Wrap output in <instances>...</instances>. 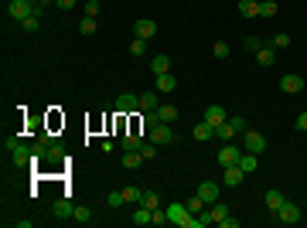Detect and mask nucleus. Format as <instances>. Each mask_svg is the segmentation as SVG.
Wrapping results in <instances>:
<instances>
[{
	"mask_svg": "<svg viewBox=\"0 0 307 228\" xmlns=\"http://www.w3.org/2000/svg\"><path fill=\"white\" fill-rule=\"evenodd\" d=\"M99 14V0H86V17H96Z\"/></svg>",
	"mask_w": 307,
	"mask_h": 228,
	"instance_id": "79ce46f5",
	"label": "nucleus"
},
{
	"mask_svg": "<svg viewBox=\"0 0 307 228\" xmlns=\"http://www.w3.org/2000/svg\"><path fill=\"white\" fill-rule=\"evenodd\" d=\"M130 113H140V95L123 92L116 99V116H130Z\"/></svg>",
	"mask_w": 307,
	"mask_h": 228,
	"instance_id": "7ed1b4c3",
	"label": "nucleus"
},
{
	"mask_svg": "<svg viewBox=\"0 0 307 228\" xmlns=\"http://www.w3.org/2000/svg\"><path fill=\"white\" fill-rule=\"evenodd\" d=\"M134 31H136V38H144V41H150L154 34H157V24H154L150 17H140L134 24Z\"/></svg>",
	"mask_w": 307,
	"mask_h": 228,
	"instance_id": "6e6552de",
	"label": "nucleus"
},
{
	"mask_svg": "<svg viewBox=\"0 0 307 228\" xmlns=\"http://www.w3.org/2000/svg\"><path fill=\"white\" fill-rule=\"evenodd\" d=\"M58 7H62V10H72V7H76V0H55Z\"/></svg>",
	"mask_w": 307,
	"mask_h": 228,
	"instance_id": "a18cd8bd",
	"label": "nucleus"
},
{
	"mask_svg": "<svg viewBox=\"0 0 307 228\" xmlns=\"http://www.w3.org/2000/svg\"><path fill=\"white\" fill-rule=\"evenodd\" d=\"M140 164H144V153L140 150H126L123 153V167H126V171H136Z\"/></svg>",
	"mask_w": 307,
	"mask_h": 228,
	"instance_id": "f3484780",
	"label": "nucleus"
},
{
	"mask_svg": "<svg viewBox=\"0 0 307 228\" xmlns=\"http://www.w3.org/2000/svg\"><path fill=\"white\" fill-rule=\"evenodd\" d=\"M106 205H110V208H120V205H126V198H123V191H113V194L106 198Z\"/></svg>",
	"mask_w": 307,
	"mask_h": 228,
	"instance_id": "2f4dec72",
	"label": "nucleus"
},
{
	"mask_svg": "<svg viewBox=\"0 0 307 228\" xmlns=\"http://www.w3.org/2000/svg\"><path fill=\"white\" fill-rule=\"evenodd\" d=\"M34 10H38V7H34V3H28V0H14V3H10V10H7V14H10V17L18 20H24V17H31V14H34Z\"/></svg>",
	"mask_w": 307,
	"mask_h": 228,
	"instance_id": "423d86ee",
	"label": "nucleus"
},
{
	"mask_svg": "<svg viewBox=\"0 0 307 228\" xmlns=\"http://www.w3.org/2000/svg\"><path fill=\"white\" fill-rule=\"evenodd\" d=\"M215 136H222V140H226V143H232V140H236V136H239V133H236V130H232V126H229V119H226V123H222V126H215Z\"/></svg>",
	"mask_w": 307,
	"mask_h": 228,
	"instance_id": "393cba45",
	"label": "nucleus"
},
{
	"mask_svg": "<svg viewBox=\"0 0 307 228\" xmlns=\"http://www.w3.org/2000/svg\"><path fill=\"white\" fill-rule=\"evenodd\" d=\"M276 218H280L284 225H297V222H300V208H297V205H290V201H284V208L276 211Z\"/></svg>",
	"mask_w": 307,
	"mask_h": 228,
	"instance_id": "0eeeda50",
	"label": "nucleus"
},
{
	"mask_svg": "<svg viewBox=\"0 0 307 228\" xmlns=\"http://www.w3.org/2000/svg\"><path fill=\"white\" fill-rule=\"evenodd\" d=\"M263 201H266V208L273 211V215H276V211L284 208V201H287V198H284L280 191H266V194H263Z\"/></svg>",
	"mask_w": 307,
	"mask_h": 228,
	"instance_id": "f8f14e48",
	"label": "nucleus"
},
{
	"mask_svg": "<svg viewBox=\"0 0 307 228\" xmlns=\"http://www.w3.org/2000/svg\"><path fill=\"white\" fill-rule=\"evenodd\" d=\"M229 126H232V130H236L239 136L246 133V119H242V116H232V119H229Z\"/></svg>",
	"mask_w": 307,
	"mask_h": 228,
	"instance_id": "f704fd0d",
	"label": "nucleus"
},
{
	"mask_svg": "<svg viewBox=\"0 0 307 228\" xmlns=\"http://www.w3.org/2000/svg\"><path fill=\"white\" fill-rule=\"evenodd\" d=\"M205 123L222 126V123H226V109H222V106H208V109H205Z\"/></svg>",
	"mask_w": 307,
	"mask_h": 228,
	"instance_id": "4468645a",
	"label": "nucleus"
},
{
	"mask_svg": "<svg viewBox=\"0 0 307 228\" xmlns=\"http://www.w3.org/2000/svg\"><path fill=\"white\" fill-rule=\"evenodd\" d=\"M212 55H215V58H226V55H229V44H226V41H218V44L212 48Z\"/></svg>",
	"mask_w": 307,
	"mask_h": 228,
	"instance_id": "a19ab883",
	"label": "nucleus"
},
{
	"mask_svg": "<svg viewBox=\"0 0 307 228\" xmlns=\"http://www.w3.org/2000/svg\"><path fill=\"white\" fill-rule=\"evenodd\" d=\"M260 48H263V41L256 38V34H252V38H246V51H252V55H256Z\"/></svg>",
	"mask_w": 307,
	"mask_h": 228,
	"instance_id": "ea45409f",
	"label": "nucleus"
},
{
	"mask_svg": "<svg viewBox=\"0 0 307 228\" xmlns=\"http://www.w3.org/2000/svg\"><path fill=\"white\" fill-rule=\"evenodd\" d=\"M140 153H144V160H154V157H157V143H154V140H147Z\"/></svg>",
	"mask_w": 307,
	"mask_h": 228,
	"instance_id": "c9c22d12",
	"label": "nucleus"
},
{
	"mask_svg": "<svg viewBox=\"0 0 307 228\" xmlns=\"http://www.w3.org/2000/svg\"><path fill=\"white\" fill-rule=\"evenodd\" d=\"M38 10H41V7H38ZM38 10H34L31 17H24V20H20V27H24V31H38Z\"/></svg>",
	"mask_w": 307,
	"mask_h": 228,
	"instance_id": "7c9ffc66",
	"label": "nucleus"
},
{
	"mask_svg": "<svg viewBox=\"0 0 307 228\" xmlns=\"http://www.w3.org/2000/svg\"><path fill=\"white\" fill-rule=\"evenodd\" d=\"M184 208L192 211V215H202V211L208 208V205H205V201H202V198H198V194H194V198H188V201H184Z\"/></svg>",
	"mask_w": 307,
	"mask_h": 228,
	"instance_id": "a878e982",
	"label": "nucleus"
},
{
	"mask_svg": "<svg viewBox=\"0 0 307 228\" xmlns=\"http://www.w3.org/2000/svg\"><path fill=\"white\" fill-rule=\"evenodd\" d=\"M154 85H157V92H174V89H178V82H174V75H171V72L157 75V78H154Z\"/></svg>",
	"mask_w": 307,
	"mask_h": 228,
	"instance_id": "ddd939ff",
	"label": "nucleus"
},
{
	"mask_svg": "<svg viewBox=\"0 0 307 228\" xmlns=\"http://www.w3.org/2000/svg\"><path fill=\"white\" fill-rule=\"evenodd\" d=\"M212 136H215V126H212V123H205V119L194 123V140H212Z\"/></svg>",
	"mask_w": 307,
	"mask_h": 228,
	"instance_id": "4be33fe9",
	"label": "nucleus"
},
{
	"mask_svg": "<svg viewBox=\"0 0 307 228\" xmlns=\"http://www.w3.org/2000/svg\"><path fill=\"white\" fill-rule=\"evenodd\" d=\"M242 150H250V153L260 157V153L266 150V136L256 133V130H246V133H242Z\"/></svg>",
	"mask_w": 307,
	"mask_h": 228,
	"instance_id": "f03ea898",
	"label": "nucleus"
},
{
	"mask_svg": "<svg viewBox=\"0 0 307 228\" xmlns=\"http://www.w3.org/2000/svg\"><path fill=\"white\" fill-rule=\"evenodd\" d=\"M222 171H226V184H229V188H239L242 177H246V174L239 171V164H236V167H222Z\"/></svg>",
	"mask_w": 307,
	"mask_h": 228,
	"instance_id": "a211bd4d",
	"label": "nucleus"
},
{
	"mask_svg": "<svg viewBox=\"0 0 307 228\" xmlns=\"http://www.w3.org/2000/svg\"><path fill=\"white\" fill-rule=\"evenodd\" d=\"M260 17H276V0H263L260 3Z\"/></svg>",
	"mask_w": 307,
	"mask_h": 228,
	"instance_id": "cd10ccee",
	"label": "nucleus"
},
{
	"mask_svg": "<svg viewBox=\"0 0 307 228\" xmlns=\"http://www.w3.org/2000/svg\"><path fill=\"white\" fill-rule=\"evenodd\" d=\"M72 218H76L78 225H86V222H89L92 215H89V208H76V211H72Z\"/></svg>",
	"mask_w": 307,
	"mask_h": 228,
	"instance_id": "58836bf2",
	"label": "nucleus"
},
{
	"mask_svg": "<svg viewBox=\"0 0 307 228\" xmlns=\"http://www.w3.org/2000/svg\"><path fill=\"white\" fill-rule=\"evenodd\" d=\"M239 157H242V147L226 143V147L218 150V164H222V167H236V164H239Z\"/></svg>",
	"mask_w": 307,
	"mask_h": 228,
	"instance_id": "20e7f679",
	"label": "nucleus"
},
{
	"mask_svg": "<svg viewBox=\"0 0 307 228\" xmlns=\"http://www.w3.org/2000/svg\"><path fill=\"white\" fill-rule=\"evenodd\" d=\"M157 116H160V123H174V119H178V109H174V106H157Z\"/></svg>",
	"mask_w": 307,
	"mask_h": 228,
	"instance_id": "bb28decb",
	"label": "nucleus"
},
{
	"mask_svg": "<svg viewBox=\"0 0 307 228\" xmlns=\"http://www.w3.org/2000/svg\"><path fill=\"white\" fill-rule=\"evenodd\" d=\"M280 89H284V92H287V95H297V92H300V89H304V78H300V75H294V72H290V75H284V78H280Z\"/></svg>",
	"mask_w": 307,
	"mask_h": 228,
	"instance_id": "1a4fd4ad",
	"label": "nucleus"
},
{
	"mask_svg": "<svg viewBox=\"0 0 307 228\" xmlns=\"http://www.w3.org/2000/svg\"><path fill=\"white\" fill-rule=\"evenodd\" d=\"M134 225H154V211L147 208V205H140V208L134 211Z\"/></svg>",
	"mask_w": 307,
	"mask_h": 228,
	"instance_id": "aec40b11",
	"label": "nucleus"
},
{
	"mask_svg": "<svg viewBox=\"0 0 307 228\" xmlns=\"http://www.w3.org/2000/svg\"><path fill=\"white\" fill-rule=\"evenodd\" d=\"M150 72H154V75L171 72V58H168V55H154V58H150Z\"/></svg>",
	"mask_w": 307,
	"mask_h": 228,
	"instance_id": "9b49d317",
	"label": "nucleus"
},
{
	"mask_svg": "<svg viewBox=\"0 0 307 228\" xmlns=\"http://www.w3.org/2000/svg\"><path fill=\"white\" fill-rule=\"evenodd\" d=\"M239 14L242 17H260V0H239Z\"/></svg>",
	"mask_w": 307,
	"mask_h": 228,
	"instance_id": "6ab92c4d",
	"label": "nucleus"
},
{
	"mask_svg": "<svg viewBox=\"0 0 307 228\" xmlns=\"http://www.w3.org/2000/svg\"><path fill=\"white\" fill-rule=\"evenodd\" d=\"M28 3H34V7H38V3H41V0H28Z\"/></svg>",
	"mask_w": 307,
	"mask_h": 228,
	"instance_id": "49530a36",
	"label": "nucleus"
},
{
	"mask_svg": "<svg viewBox=\"0 0 307 228\" xmlns=\"http://www.w3.org/2000/svg\"><path fill=\"white\" fill-rule=\"evenodd\" d=\"M144 44H147L144 38H134V41H130V55H147V48H144Z\"/></svg>",
	"mask_w": 307,
	"mask_h": 228,
	"instance_id": "473e14b6",
	"label": "nucleus"
},
{
	"mask_svg": "<svg viewBox=\"0 0 307 228\" xmlns=\"http://www.w3.org/2000/svg\"><path fill=\"white\" fill-rule=\"evenodd\" d=\"M144 205H147V208H160V198H157V191H144Z\"/></svg>",
	"mask_w": 307,
	"mask_h": 228,
	"instance_id": "c756f323",
	"label": "nucleus"
},
{
	"mask_svg": "<svg viewBox=\"0 0 307 228\" xmlns=\"http://www.w3.org/2000/svg\"><path fill=\"white\" fill-rule=\"evenodd\" d=\"M160 102H157V92H144L140 95V113H154Z\"/></svg>",
	"mask_w": 307,
	"mask_h": 228,
	"instance_id": "412c9836",
	"label": "nucleus"
},
{
	"mask_svg": "<svg viewBox=\"0 0 307 228\" xmlns=\"http://www.w3.org/2000/svg\"><path fill=\"white\" fill-rule=\"evenodd\" d=\"M123 150H144V136L136 133V130H130V133L123 136Z\"/></svg>",
	"mask_w": 307,
	"mask_h": 228,
	"instance_id": "dca6fc26",
	"label": "nucleus"
},
{
	"mask_svg": "<svg viewBox=\"0 0 307 228\" xmlns=\"http://www.w3.org/2000/svg\"><path fill=\"white\" fill-rule=\"evenodd\" d=\"M212 215H215V225H218V222H222V218H226V215H229V208H226V205H218V201H215V205H212Z\"/></svg>",
	"mask_w": 307,
	"mask_h": 228,
	"instance_id": "4c0bfd02",
	"label": "nucleus"
},
{
	"mask_svg": "<svg viewBox=\"0 0 307 228\" xmlns=\"http://www.w3.org/2000/svg\"><path fill=\"white\" fill-rule=\"evenodd\" d=\"M260 167V160H256V153H250V150H242V157H239V171L242 174H252Z\"/></svg>",
	"mask_w": 307,
	"mask_h": 228,
	"instance_id": "2eb2a0df",
	"label": "nucleus"
},
{
	"mask_svg": "<svg viewBox=\"0 0 307 228\" xmlns=\"http://www.w3.org/2000/svg\"><path fill=\"white\" fill-rule=\"evenodd\" d=\"M218 225H222V228H239V218H232V215H226V218H222Z\"/></svg>",
	"mask_w": 307,
	"mask_h": 228,
	"instance_id": "37998d69",
	"label": "nucleus"
},
{
	"mask_svg": "<svg viewBox=\"0 0 307 228\" xmlns=\"http://www.w3.org/2000/svg\"><path fill=\"white\" fill-rule=\"evenodd\" d=\"M168 208H154V225H168Z\"/></svg>",
	"mask_w": 307,
	"mask_h": 228,
	"instance_id": "e433bc0d",
	"label": "nucleus"
},
{
	"mask_svg": "<svg viewBox=\"0 0 307 228\" xmlns=\"http://www.w3.org/2000/svg\"><path fill=\"white\" fill-rule=\"evenodd\" d=\"M218 194H222V188H218L215 181H202V184H198V198H202L205 205H215V201H218Z\"/></svg>",
	"mask_w": 307,
	"mask_h": 228,
	"instance_id": "39448f33",
	"label": "nucleus"
},
{
	"mask_svg": "<svg viewBox=\"0 0 307 228\" xmlns=\"http://www.w3.org/2000/svg\"><path fill=\"white\" fill-rule=\"evenodd\" d=\"M297 130H304V133H307V113L297 116Z\"/></svg>",
	"mask_w": 307,
	"mask_h": 228,
	"instance_id": "c03bdc74",
	"label": "nucleus"
},
{
	"mask_svg": "<svg viewBox=\"0 0 307 228\" xmlns=\"http://www.w3.org/2000/svg\"><path fill=\"white\" fill-rule=\"evenodd\" d=\"M123 198H126L130 205H144V188H136V184H130V188H123Z\"/></svg>",
	"mask_w": 307,
	"mask_h": 228,
	"instance_id": "5701e85b",
	"label": "nucleus"
},
{
	"mask_svg": "<svg viewBox=\"0 0 307 228\" xmlns=\"http://www.w3.org/2000/svg\"><path fill=\"white\" fill-rule=\"evenodd\" d=\"M256 61H260L263 68H270V65L276 61V48H273V44H263V48L256 51Z\"/></svg>",
	"mask_w": 307,
	"mask_h": 228,
	"instance_id": "9d476101",
	"label": "nucleus"
},
{
	"mask_svg": "<svg viewBox=\"0 0 307 228\" xmlns=\"http://www.w3.org/2000/svg\"><path fill=\"white\" fill-rule=\"evenodd\" d=\"M270 44H273L276 51H284V48H290V34H276V38L270 41Z\"/></svg>",
	"mask_w": 307,
	"mask_h": 228,
	"instance_id": "72a5a7b5",
	"label": "nucleus"
},
{
	"mask_svg": "<svg viewBox=\"0 0 307 228\" xmlns=\"http://www.w3.org/2000/svg\"><path fill=\"white\" fill-rule=\"evenodd\" d=\"M96 17H82V24H78V31H82V34H86V38H89V34H96Z\"/></svg>",
	"mask_w": 307,
	"mask_h": 228,
	"instance_id": "c85d7f7f",
	"label": "nucleus"
},
{
	"mask_svg": "<svg viewBox=\"0 0 307 228\" xmlns=\"http://www.w3.org/2000/svg\"><path fill=\"white\" fill-rule=\"evenodd\" d=\"M147 140H154L157 147H164V143H174V140H178V133H174V123H160V126H154Z\"/></svg>",
	"mask_w": 307,
	"mask_h": 228,
	"instance_id": "f257e3e1",
	"label": "nucleus"
},
{
	"mask_svg": "<svg viewBox=\"0 0 307 228\" xmlns=\"http://www.w3.org/2000/svg\"><path fill=\"white\" fill-rule=\"evenodd\" d=\"M52 211H55L58 218H68L76 208H72V201H65V198H62V201H55V205H52Z\"/></svg>",
	"mask_w": 307,
	"mask_h": 228,
	"instance_id": "b1692460",
	"label": "nucleus"
}]
</instances>
